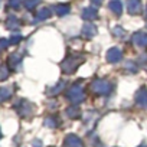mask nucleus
Listing matches in <instances>:
<instances>
[{"label": "nucleus", "mask_w": 147, "mask_h": 147, "mask_svg": "<svg viewBox=\"0 0 147 147\" xmlns=\"http://www.w3.org/2000/svg\"><path fill=\"white\" fill-rule=\"evenodd\" d=\"M68 98H69L71 101H74V102H78V101H81V100L84 98V94H82V90L80 88V85H74V87L69 90Z\"/></svg>", "instance_id": "nucleus-1"}, {"label": "nucleus", "mask_w": 147, "mask_h": 147, "mask_svg": "<svg viewBox=\"0 0 147 147\" xmlns=\"http://www.w3.org/2000/svg\"><path fill=\"white\" fill-rule=\"evenodd\" d=\"M127 10L131 15H137L141 10V2L140 0H128L127 2Z\"/></svg>", "instance_id": "nucleus-2"}, {"label": "nucleus", "mask_w": 147, "mask_h": 147, "mask_svg": "<svg viewBox=\"0 0 147 147\" xmlns=\"http://www.w3.org/2000/svg\"><path fill=\"white\" fill-rule=\"evenodd\" d=\"M92 90H94L95 92H98V94H105V92L110 91V85H108L107 82H104V81H97V82L94 84Z\"/></svg>", "instance_id": "nucleus-3"}, {"label": "nucleus", "mask_w": 147, "mask_h": 147, "mask_svg": "<svg viewBox=\"0 0 147 147\" xmlns=\"http://www.w3.org/2000/svg\"><path fill=\"white\" fill-rule=\"evenodd\" d=\"M133 42H134L137 46H141V48H143V46H147V35L143 33V32H138V33L134 35Z\"/></svg>", "instance_id": "nucleus-4"}, {"label": "nucleus", "mask_w": 147, "mask_h": 147, "mask_svg": "<svg viewBox=\"0 0 147 147\" xmlns=\"http://www.w3.org/2000/svg\"><path fill=\"white\" fill-rule=\"evenodd\" d=\"M107 59H108L110 62H117V61H120V59H121V51H120L118 48L110 49L108 53H107Z\"/></svg>", "instance_id": "nucleus-5"}, {"label": "nucleus", "mask_w": 147, "mask_h": 147, "mask_svg": "<svg viewBox=\"0 0 147 147\" xmlns=\"http://www.w3.org/2000/svg\"><path fill=\"white\" fill-rule=\"evenodd\" d=\"M82 18H84L85 20H94V19L98 18V15H97V10H95V9H92V7H85V9L82 10Z\"/></svg>", "instance_id": "nucleus-6"}, {"label": "nucleus", "mask_w": 147, "mask_h": 147, "mask_svg": "<svg viewBox=\"0 0 147 147\" xmlns=\"http://www.w3.org/2000/svg\"><path fill=\"white\" fill-rule=\"evenodd\" d=\"M95 33H97V28H95L94 25H91V23L84 25V28H82V35H84V36L91 38V36H94Z\"/></svg>", "instance_id": "nucleus-7"}, {"label": "nucleus", "mask_w": 147, "mask_h": 147, "mask_svg": "<svg viewBox=\"0 0 147 147\" xmlns=\"http://www.w3.org/2000/svg\"><path fill=\"white\" fill-rule=\"evenodd\" d=\"M110 9L115 13V15H121V12H123V5H121V2H118V0H111L110 2Z\"/></svg>", "instance_id": "nucleus-8"}, {"label": "nucleus", "mask_w": 147, "mask_h": 147, "mask_svg": "<svg viewBox=\"0 0 147 147\" xmlns=\"http://www.w3.org/2000/svg\"><path fill=\"white\" fill-rule=\"evenodd\" d=\"M65 146H66V147H82L81 141H80L75 136H69V137H66V143H65Z\"/></svg>", "instance_id": "nucleus-9"}, {"label": "nucleus", "mask_w": 147, "mask_h": 147, "mask_svg": "<svg viewBox=\"0 0 147 147\" xmlns=\"http://www.w3.org/2000/svg\"><path fill=\"white\" fill-rule=\"evenodd\" d=\"M55 12L59 15V16H63L69 12V6L68 5H56L55 6Z\"/></svg>", "instance_id": "nucleus-10"}, {"label": "nucleus", "mask_w": 147, "mask_h": 147, "mask_svg": "<svg viewBox=\"0 0 147 147\" xmlns=\"http://www.w3.org/2000/svg\"><path fill=\"white\" fill-rule=\"evenodd\" d=\"M6 28L7 29H16V28H19V20L15 16H10L7 19V22H6Z\"/></svg>", "instance_id": "nucleus-11"}, {"label": "nucleus", "mask_w": 147, "mask_h": 147, "mask_svg": "<svg viewBox=\"0 0 147 147\" xmlns=\"http://www.w3.org/2000/svg\"><path fill=\"white\" fill-rule=\"evenodd\" d=\"M48 18H51V10L48 7H43L38 12V19H48Z\"/></svg>", "instance_id": "nucleus-12"}, {"label": "nucleus", "mask_w": 147, "mask_h": 147, "mask_svg": "<svg viewBox=\"0 0 147 147\" xmlns=\"http://www.w3.org/2000/svg\"><path fill=\"white\" fill-rule=\"evenodd\" d=\"M25 7L28 9V10H33L38 5H39V0H25Z\"/></svg>", "instance_id": "nucleus-13"}, {"label": "nucleus", "mask_w": 147, "mask_h": 147, "mask_svg": "<svg viewBox=\"0 0 147 147\" xmlns=\"http://www.w3.org/2000/svg\"><path fill=\"white\" fill-rule=\"evenodd\" d=\"M9 97H10V91H9L7 88L0 87V102H2V101H5V100H7Z\"/></svg>", "instance_id": "nucleus-14"}, {"label": "nucleus", "mask_w": 147, "mask_h": 147, "mask_svg": "<svg viewBox=\"0 0 147 147\" xmlns=\"http://www.w3.org/2000/svg\"><path fill=\"white\" fill-rule=\"evenodd\" d=\"M137 101H138L141 105H147V92H146L144 90L137 95Z\"/></svg>", "instance_id": "nucleus-15"}, {"label": "nucleus", "mask_w": 147, "mask_h": 147, "mask_svg": "<svg viewBox=\"0 0 147 147\" xmlns=\"http://www.w3.org/2000/svg\"><path fill=\"white\" fill-rule=\"evenodd\" d=\"M20 5H22V0H9V6L12 9H19Z\"/></svg>", "instance_id": "nucleus-16"}, {"label": "nucleus", "mask_w": 147, "mask_h": 147, "mask_svg": "<svg viewBox=\"0 0 147 147\" xmlns=\"http://www.w3.org/2000/svg\"><path fill=\"white\" fill-rule=\"evenodd\" d=\"M7 75H9L7 68L2 66V68H0V80H5V78H7Z\"/></svg>", "instance_id": "nucleus-17"}, {"label": "nucleus", "mask_w": 147, "mask_h": 147, "mask_svg": "<svg viewBox=\"0 0 147 147\" xmlns=\"http://www.w3.org/2000/svg\"><path fill=\"white\" fill-rule=\"evenodd\" d=\"M20 39H22L20 35H13V36L9 39V43H18V42H20Z\"/></svg>", "instance_id": "nucleus-18"}, {"label": "nucleus", "mask_w": 147, "mask_h": 147, "mask_svg": "<svg viewBox=\"0 0 147 147\" xmlns=\"http://www.w3.org/2000/svg\"><path fill=\"white\" fill-rule=\"evenodd\" d=\"M7 45H9V40H6V39H0V49L6 48Z\"/></svg>", "instance_id": "nucleus-19"}, {"label": "nucleus", "mask_w": 147, "mask_h": 147, "mask_svg": "<svg viewBox=\"0 0 147 147\" xmlns=\"http://www.w3.org/2000/svg\"><path fill=\"white\" fill-rule=\"evenodd\" d=\"M91 3L95 5V6H100V5L102 3V0H91Z\"/></svg>", "instance_id": "nucleus-20"}, {"label": "nucleus", "mask_w": 147, "mask_h": 147, "mask_svg": "<svg viewBox=\"0 0 147 147\" xmlns=\"http://www.w3.org/2000/svg\"><path fill=\"white\" fill-rule=\"evenodd\" d=\"M0 137H2V133H0Z\"/></svg>", "instance_id": "nucleus-21"}]
</instances>
